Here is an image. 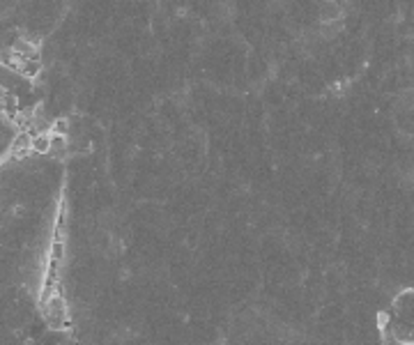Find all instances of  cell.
I'll use <instances>...</instances> for the list:
<instances>
[{"instance_id":"6da1fadb","label":"cell","mask_w":414,"mask_h":345,"mask_svg":"<svg viewBox=\"0 0 414 345\" xmlns=\"http://www.w3.org/2000/svg\"><path fill=\"white\" fill-rule=\"evenodd\" d=\"M44 317L51 327H63V324H67V306H65V299L60 294H53V297L46 299Z\"/></svg>"},{"instance_id":"7a4b0ae2","label":"cell","mask_w":414,"mask_h":345,"mask_svg":"<svg viewBox=\"0 0 414 345\" xmlns=\"http://www.w3.org/2000/svg\"><path fill=\"white\" fill-rule=\"evenodd\" d=\"M33 152L37 154H49L51 152V134H40L33 138Z\"/></svg>"},{"instance_id":"3957f363","label":"cell","mask_w":414,"mask_h":345,"mask_svg":"<svg viewBox=\"0 0 414 345\" xmlns=\"http://www.w3.org/2000/svg\"><path fill=\"white\" fill-rule=\"evenodd\" d=\"M67 147V136H58V134H51V154L60 157Z\"/></svg>"},{"instance_id":"277c9868","label":"cell","mask_w":414,"mask_h":345,"mask_svg":"<svg viewBox=\"0 0 414 345\" xmlns=\"http://www.w3.org/2000/svg\"><path fill=\"white\" fill-rule=\"evenodd\" d=\"M40 69H42V65L37 63V60H28V63L23 65L21 76H26V79H35V76L40 74Z\"/></svg>"},{"instance_id":"5b68a950","label":"cell","mask_w":414,"mask_h":345,"mask_svg":"<svg viewBox=\"0 0 414 345\" xmlns=\"http://www.w3.org/2000/svg\"><path fill=\"white\" fill-rule=\"evenodd\" d=\"M67 131H69V122L67 120H56L53 122V127H51V134H58V136H67Z\"/></svg>"},{"instance_id":"8992f818","label":"cell","mask_w":414,"mask_h":345,"mask_svg":"<svg viewBox=\"0 0 414 345\" xmlns=\"http://www.w3.org/2000/svg\"><path fill=\"white\" fill-rule=\"evenodd\" d=\"M63 255H65V244H63V242H53V244H51V258H53V262L63 260Z\"/></svg>"},{"instance_id":"52a82bcc","label":"cell","mask_w":414,"mask_h":345,"mask_svg":"<svg viewBox=\"0 0 414 345\" xmlns=\"http://www.w3.org/2000/svg\"><path fill=\"white\" fill-rule=\"evenodd\" d=\"M407 343H409V345H414V327H412V331H409V338H407Z\"/></svg>"}]
</instances>
